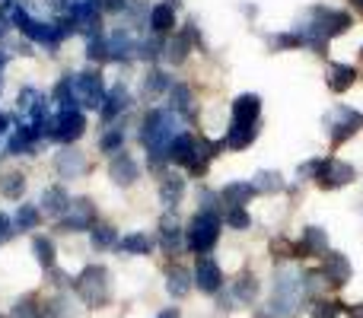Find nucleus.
<instances>
[{"label":"nucleus","instance_id":"42","mask_svg":"<svg viewBox=\"0 0 363 318\" xmlns=\"http://www.w3.org/2000/svg\"><path fill=\"white\" fill-rule=\"evenodd\" d=\"M303 287H306V296H315V302H319V290H325L328 280L322 277V271H309V274H303Z\"/></svg>","mask_w":363,"mask_h":318},{"label":"nucleus","instance_id":"38","mask_svg":"<svg viewBox=\"0 0 363 318\" xmlns=\"http://www.w3.org/2000/svg\"><path fill=\"white\" fill-rule=\"evenodd\" d=\"M144 93L147 96H160V93H169V74L166 70H150L144 80Z\"/></svg>","mask_w":363,"mask_h":318},{"label":"nucleus","instance_id":"12","mask_svg":"<svg viewBox=\"0 0 363 318\" xmlns=\"http://www.w3.org/2000/svg\"><path fill=\"white\" fill-rule=\"evenodd\" d=\"M319 271L328 280V287H345V283L351 280V261H347V255H341V251H328V255H322Z\"/></svg>","mask_w":363,"mask_h":318},{"label":"nucleus","instance_id":"54","mask_svg":"<svg viewBox=\"0 0 363 318\" xmlns=\"http://www.w3.org/2000/svg\"><path fill=\"white\" fill-rule=\"evenodd\" d=\"M347 318H363V302H357V306H347Z\"/></svg>","mask_w":363,"mask_h":318},{"label":"nucleus","instance_id":"45","mask_svg":"<svg viewBox=\"0 0 363 318\" xmlns=\"http://www.w3.org/2000/svg\"><path fill=\"white\" fill-rule=\"evenodd\" d=\"M341 315V302H332V300H319L313 306V318H338Z\"/></svg>","mask_w":363,"mask_h":318},{"label":"nucleus","instance_id":"9","mask_svg":"<svg viewBox=\"0 0 363 318\" xmlns=\"http://www.w3.org/2000/svg\"><path fill=\"white\" fill-rule=\"evenodd\" d=\"M83 131H86V118L77 108H61V115L55 118V134L51 137L61 140V144H74V140L83 137Z\"/></svg>","mask_w":363,"mask_h":318},{"label":"nucleus","instance_id":"34","mask_svg":"<svg viewBox=\"0 0 363 318\" xmlns=\"http://www.w3.org/2000/svg\"><path fill=\"white\" fill-rule=\"evenodd\" d=\"M32 251H35L38 264H42L45 271H51V268H55V242H51V239L35 236V239H32Z\"/></svg>","mask_w":363,"mask_h":318},{"label":"nucleus","instance_id":"36","mask_svg":"<svg viewBox=\"0 0 363 318\" xmlns=\"http://www.w3.org/2000/svg\"><path fill=\"white\" fill-rule=\"evenodd\" d=\"M150 239L144 236V232H131V236H125L118 242V249L121 251H128V255H147V251H150Z\"/></svg>","mask_w":363,"mask_h":318},{"label":"nucleus","instance_id":"7","mask_svg":"<svg viewBox=\"0 0 363 318\" xmlns=\"http://www.w3.org/2000/svg\"><path fill=\"white\" fill-rule=\"evenodd\" d=\"M96 223V204L89 198H74L67 207V213L61 217V229L64 232H83L93 229Z\"/></svg>","mask_w":363,"mask_h":318},{"label":"nucleus","instance_id":"14","mask_svg":"<svg viewBox=\"0 0 363 318\" xmlns=\"http://www.w3.org/2000/svg\"><path fill=\"white\" fill-rule=\"evenodd\" d=\"M328 255V236L319 226H306L303 239L296 242V258H322Z\"/></svg>","mask_w":363,"mask_h":318},{"label":"nucleus","instance_id":"19","mask_svg":"<svg viewBox=\"0 0 363 318\" xmlns=\"http://www.w3.org/2000/svg\"><path fill=\"white\" fill-rule=\"evenodd\" d=\"M252 194H255V191H252V185H245V181H230V185L220 188L217 198L226 204V210H233V207H245V204H249Z\"/></svg>","mask_w":363,"mask_h":318},{"label":"nucleus","instance_id":"27","mask_svg":"<svg viewBox=\"0 0 363 318\" xmlns=\"http://www.w3.org/2000/svg\"><path fill=\"white\" fill-rule=\"evenodd\" d=\"M160 245H163L166 255H176L182 249V229L176 220H163V223H160Z\"/></svg>","mask_w":363,"mask_h":318},{"label":"nucleus","instance_id":"1","mask_svg":"<svg viewBox=\"0 0 363 318\" xmlns=\"http://www.w3.org/2000/svg\"><path fill=\"white\" fill-rule=\"evenodd\" d=\"M354 25L351 13L345 10H328V6H315V10H309V19L296 29V35L303 38V45H309V48H315L319 55H325V42L335 35H341V32H347Z\"/></svg>","mask_w":363,"mask_h":318},{"label":"nucleus","instance_id":"16","mask_svg":"<svg viewBox=\"0 0 363 318\" xmlns=\"http://www.w3.org/2000/svg\"><path fill=\"white\" fill-rule=\"evenodd\" d=\"M191 283H194V274L188 268H182V264H169L166 268V290H169V296H176V300L188 296Z\"/></svg>","mask_w":363,"mask_h":318},{"label":"nucleus","instance_id":"33","mask_svg":"<svg viewBox=\"0 0 363 318\" xmlns=\"http://www.w3.org/2000/svg\"><path fill=\"white\" fill-rule=\"evenodd\" d=\"M38 220H42V210H38L35 204H23L16 210V220H13V226H16V232H26V229H35Z\"/></svg>","mask_w":363,"mask_h":318},{"label":"nucleus","instance_id":"22","mask_svg":"<svg viewBox=\"0 0 363 318\" xmlns=\"http://www.w3.org/2000/svg\"><path fill=\"white\" fill-rule=\"evenodd\" d=\"M191 42H194V29H185V32H176V35L166 42V57L169 64H182L191 51Z\"/></svg>","mask_w":363,"mask_h":318},{"label":"nucleus","instance_id":"58","mask_svg":"<svg viewBox=\"0 0 363 318\" xmlns=\"http://www.w3.org/2000/svg\"><path fill=\"white\" fill-rule=\"evenodd\" d=\"M354 4H357V6H363V0H354Z\"/></svg>","mask_w":363,"mask_h":318},{"label":"nucleus","instance_id":"49","mask_svg":"<svg viewBox=\"0 0 363 318\" xmlns=\"http://www.w3.org/2000/svg\"><path fill=\"white\" fill-rule=\"evenodd\" d=\"M271 251H274L277 258H296V245L287 242V239H274V242H271Z\"/></svg>","mask_w":363,"mask_h":318},{"label":"nucleus","instance_id":"21","mask_svg":"<svg viewBox=\"0 0 363 318\" xmlns=\"http://www.w3.org/2000/svg\"><path fill=\"white\" fill-rule=\"evenodd\" d=\"M354 80H357V70L351 67V64H332L328 67V89L332 93H347V89L354 86Z\"/></svg>","mask_w":363,"mask_h":318},{"label":"nucleus","instance_id":"18","mask_svg":"<svg viewBox=\"0 0 363 318\" xmlns=\"http://www.w3.org/2000/svg\"><path fill=\"white\" fill-rule=\"evenodd\" d=\"M67 207H70V198L61 185H51V188L42 191V210L48 213V217H64Z\"/></svg>","mask_w":363,"mask_h":318},{"label":"nucleus","instance_id":"29","mask_svg":"<svg viewBox=\"0 0 363 318\" xmlns=\"http://www.w3.org/2000/svg\"><path fill=\"white\" fill-rule=\"evenodd\" d=\"M194 140H198V137H191V134H179V137L172 140L169 159L179 162V166H188V162H191V157H194Z\"/></svg>","mask_w":363,"mask_h":318},{"label":"nucleus","instance_id":"11","mask_svg":"<svg viewBox=\"0 0 363 318\" xmlns=\"http://www.w3.org/2000/svg\"><path fill=\"white\" fill-rule=\"evenodd\" d=\"M194 287H198L201 293H220V287H223V271H220V264L213 261V258L204 255L194 264Z\"/></svg>","mask_w":363,"mask_h":318},{"label":"nucleus","instance_id":"59","mask_svg":"<svg viewBox=\"0 0 363 318\" xmlns=\"http://www.w3.org/2000/svg\"><path fill=\"white\" fill-rule=\"evenodd\" d=\"M360 57H363V48H360Z\"/></svg>","mask_w":363,"mask_h":318},{"label":"nucleus","instance_id":"41","mask_svg":"<svg viewBox=\"0 0 363 318\" xmlns=\"http://www.w3.org/2000/svg\"><path fill=\"white\" fill-rule=\"evenodd\" d=\"M13 318H42V306L35 302V296H23L13 306Z\"/></svg>","mask_w":363,"mask_h":318},{"label":"nucleus","instance_id":"35","mask_svg":"<svg viewBox=\"0 0 363 318\" xmlns=\"http://www.w3.org/2000/svg\"><path fill=\"white\" fill-rule=\"evenodd\" d=\"M233 293H236L239 302H245V306H249V302H255V296H258V280L252 274H242L236 280V287H233Z\"/></svg>","mask_w":363,"mask_h":318},{"label":"nucleus","instance_id":"51","mask_svg":"<svg viewBox=\"0 0 363 318\" xmlns=\"http://www.w3.org/2000/svg\"><path fill=\"white\" fill-rule=\"evenodd\" d=\"M10 236H13V220L6 217V213H0V242L10 239Z\"/></svg>","mask_w":363,"mask_h":318},{"label":"nucleus","instance_id":"8","mask_svg":"<svg viewBox=\"0 0 363 318\" xmlns=\"http://www.w3.org/2000/svg\"><path fill=\"white\" fill-rule=\"evenodd\" d=\"M325 125H328V134H332V147H341V144H345V140L351 137V134L363 125V115H357L354 108H345V106H341V108H335V112L328 115Z\"/></svg>","mask_w":363,"mask_h":318},{"label":"nucleus","instance_id":"43","mask_svg":"<svg viewBox=\"0 0 363 318\" xmlns=\"http://www.w3.org/2000/svg\"><path fill=\"white\" fill-rule=\"evenodd\" d=\"M121 144H125V134H121V127H112V131H108L106 137L99 140V150L102 153H118Z\"/></svg>","mask_w":363,"mask_h":318},{"label":"nucleus","instance_id":"44","mask_svg":"<svg viewBox=\"0 0 363 318\" xmlns=\"http://www.w3.org/2000/svg\"><path fill=\"white\" fill-rule=\"evenodd\" d=\"M226 223H230L233 229H249L252 217L245 213V207H233V210H226Z\"/></svg>","mask_w":363,"mask_h":318},{"label":"nucleus","instance_id":"20","mask_svg":"<svg viewBox=\"0 0 363 318\" xmlns=\"http://www.w3.org/2000/svg\"><path fill=\"white\" fill-rule=\"evenodd\" d=\"M182 198H185V178L176 172H169L163 178V185H160V200H163V207H179L182 204Z\"/></svg>","mask_w":363,"mask_h":318},{"label":"nucleus","instance_id":"5","mask_svg":"<svg viewBox=\"0 0 363 318\" xmlns=\"http://www.w3.org/2000/svg\"><path fill=\"white\" fill-rule=\"evenodd\" d=\"M220 239V217L217 213H194L191 223H188V249L198 251V255H207V251H213V245H217Z\"/></svg>","mask_w":363,"mask_h":318},{"label":"nucleus","instance_id":"6","mask_svg":"<svg viewBox=\"0 0 363 318\" xmlns=\"http://www.w3.org/2000/svg\"><path fill=\"white\" fill-rule=\"evenodd\" d=\"M354 181V166L341 159H315V185L335 191V188H345Z\"/></svg>","mask_w":363,"mask_h":318},{"label":"nucleus","instance_id":"26","mask_svg":"<svg viewBox=\"0 0 363 318\" xmlns=\"http://www.w3.org/2000/svg\"><path fill=\"white\" fill-rule=\"evenodd\" d=\"M32 147H35V134H32V125H16V131H13L10 144H6V153H32Z\"/></svg>","mask_w":363,"mask_h":318},{"label":"nucleus","instance_id":"48","mask_svg":"<svg viewBox=\"0 0 363 318\" xmlns=\"http://www.w3.org/2000/svg\"><path fill=\"white\" fill-rule=\"evenodd\" d=\"M38 102H42V93H35V89H23V93H19V112H32Z\"/></svg>","mask_w":363,"mask_h":318},{"label":"nucleus","instance_id":"50","mask_svg":"<svg viewBox=\"0 0 363 318\" xmlns=\"http://www.w3.org/2000/svg\"><path fill=\"white\" fill-rule=\"evenodd\" d=\"M96 6H102V10H112V13H125L128 6H131V0H93Z\"/></svg>","mask_w":363,"mask_h":318},{"label":"nucleus","instance_id":"46","mask_svg":"<svg viewBox=\"0 0 363 318\" xmlns=\"http://www.w3.org/2000/svg\"><path fill=\"white\" fill-rule=\"evenodd\" d=\"M86 57H89V61H108L106 42H102V38H89V45H86Z\"/></svg>","mask_w":363,"mask_h":318},{"label":"nucleus","instance_id":"57","mask_svg":"<svg viewBox=\"0 0 363 318\" xmlns=\"http://www.w3.org/2000/svg\"><path fill=\"white\" fill-rule=\"evenodd\" d=\"M61 4H67V6H74V4H77V0H61Z\"/></svg>","mask_w":363,"mask_h":318},{"label":"nucleus","instance_id":"53","mask_svg":"<svg viewBox=\"0 0 363 318\" xmlns=\"http://www.w3.org/2000/svg\"><path fill=\"white\" fill-rule=\"evenodd\" d=\"M6 32H10V16H6V13L0 10V38H4Z\"/></svg>","mask_w":363,"mask_h":318},{"label":"nucleus","instance_id":"37","mask_svg":"<svg viewBox=\"0 0 363 318\" xmlns=\"http://www.w3.org/2000/svg\"><path fill=\"white\" fill-rule=\"evenodd\" d=\"M55 102H61V108H74L77 102V89H74V76H61L55 86Z\"/></svg>","mask_w":363,"mask_h":318},{"label":"nucleus","instance_id":"15","mask_svg":"<svg viewBox=\"0 0 363 318\" xmlns=\"http://www.w3.org/2000/svg\"><path fill=\"white\" fill-rule=\"evenodd\" d=\"M262 115V99L255 93H245L233 102V125H258Z\"/></svg>","mask_w":363,"mask_h":318},{"label":"nucleus","instance_id":"24","mask_svg":"<svg viewBox=\"0 0 363 318\" xmlns=\"http://www.w3.org/2000/svg\"><path fill=\"white\" fill-rule=\"evenodd\" d=\"M106 51H108V57H112V61H128V57H131V51H138V45H134V38L121 29V32H115V35L106 42Z\"/></svg>","mask_w":363,"mask_h":318},{"label":"nucleus","instance_id":"3","mask_svg":"<svg viewBox=\"0 0 363 318\" xmlns=\"http://www.w3.org/2000/svg\"><path fill=\"white\" fill-rule=\"evenodd\" d=\"M176 115L166 112V108H157L144 118L140 125V140H144L147 153H150V166H160V159H169L172 140H176Z\"/></svg>","mask_w":363,"mask_h":318},{"label":"nucleus","instance_id":"40","mask_svg":"<svg viewBox=\"0 0 363 318\" xmlns=\"http://www.w3.org/2000/svg\"><path fill=\"white\" fill-rule=\"evenodd\" d=\"M138 55L144 57V61H157V57H163L166 55V42L163 38H147V42H140L138 45Z\"/></svg>","mask_w":363,"mask_h":318},{"label":"nucleus","instance_id":"4","mask_svg":"<svg viewBox=\"0 0 363 318\" xmlns=\"http://www.w3.org/2000/svg\"><path fill=\"white\" fill-rule=\"evenodd\" d=\"M74 287H77V293H80V300L93 309L108 306V300H112V280H108V271L99 268V264H89V268L74 280Z\"/></svg>","mask_w":363,"mask_h":318},{"label":"nucleus","instance_id":"52","mask_svg":"<svg viewBox=\"0 0 363 318\" xmlns=\"http://www.w3.org/2000/svg\"><path fill=\"white\" fill-rule=\"evenodd\" d=\"M51 277H55V283H57V287H64V283H70V277L64 274V271H57V268H51Z\"/></svg>","mask_w":363,"mask_h":318},{"label":"nucleus","instance_id":"56","mask_svg":"<svg viewBox=\"0 0 363 318\" xmlns=\"http://www.w3.org/2000/svg\"><path fill=\"white\" fill-rule=\"evenodd\" d=\"M4 127H6V118H4V115H0V134H4Z\"/></svg>","mask_w":363,"mask_h":318},{"label":"nucleus","instance_id":"28","mask_svg":"<svg viewBox=\"0 0 363 318\" xmlns=\"http://www.w3.org/2000/svg\"><path fill=\"white\" fill-rule=\"evenodd\" d=\"M255 137H258V125H233L230 134H226V147H233V150H245Z\"/></svg>","mask_w":363,"mask_h":318},{"label":"nucleus","instance_id":"23","mask_svg":"<svg viewBox=\"0 0 363 318\" xmlns=\"http://www.w3.org/2000/svg\"><path fill=\"white\" fill-rule=\"evenodd\" d=\"M128 106H131V96H128V89L118 83V86L106 96V102H102V121H112L115 115H121Z\"/></svg>","mask_w":363,"mask_h":318},{"label":"nucleus","instance_id":"32","mask_svg":"<svg viewBox=\"0 0 363 318\" xmlns=\"http://www.w3.org/2000/svg\"><path fill=\"white\" fill-rule=\"evenodd\" d=\"M0 194H4V198H10V200L23 198V194H26V175L23 172H6L4 178H0Z\"/></svg>","mask_w":363,"mask_h":318},{"label":"nucleus","instance_id":"31","mask_svg":"<svg viewBox=\"0 0 363 318\" xmlns=\"http://www.w3.org/2000/svg\"><path fill=\"white\" fill-rule=\"evenodd\" d=\"M252 191L255 194H277V191H284V178L277 172H258L255 178H252Z\"/></svg>","mask_w":363,"mask_h":318},{"label":"nucleus","instance_id":"47","mask_svg":"<svg viewBox=\"0 0 363 318\" xmlns=\"http://www.w3.org/2000/svg\"><path fill=\"white\" fill-rule=\"evenodd\" d=\"M64 306H70V302L64 300V296H57L51 306H45V315H48V318H70L74 312H70V309H64Z\"/></svg>","mask_w":363,"mask_h":318},{"label":"nucleus","instance_id":"30","mask_svg":"<svg viewBox=\"0 0 363 318\" xmlns=\"http://www.w3.org/2000/svg\"><path fill=\"white\" fill-rule=\"evenodd\" d=\"M169 112H179V115H185V118H194L191 89H188V86H172V93H169Z\"/></svg>","mask_w":363,"mask_h":318},{"label":"nucleus","instance_id":"25","mask_svg":"<svg viewBox=\"0 0 363 318\" xmlns=\"http://www.w3.org/2000/svg\"><path fill=\"white\" fill-rule=\"evenodd\" d=\"M172 25H176V13H172L169 4H157L150 10V29L157 32V35H166V32H172Z\"/></svg>","mask_w":363,"mask_h":318},{"label":"nucleus","instance_id":"55","mask_svg":"<svg viewBox=\"0 0 363 318\" xmlns=\"http://www.w3.org/2000/svg\"><path fill=\"white\" fill-rule=\"evenodd\" d=\"M157 318H179V309L172 306V309H163V312H160Z\"/></svg>","mask_w":363,"mask_h":318},{"label":"nucleus","instance_id":"13","mask_svg":"<svg viewBox=\"0 0 363 318\" xmlns=\"http://www.w3.org/2000/svg\"><path fill=\"white\" fill-rule=\"evenodd\" d=\"M108 175H112V181L115 185H121V188H131L134 181L140 178V166L134 162L131 153H125V150H118L112 157V162H108Z\"/></svg>","mask_w":363,"mask_h":318},{"label":"nucleus","instance_id":"2","mask_svg":"<svg viewBox=\"0 0 363 318\" xmlns=\"http://www.w3.org/2000/svg\"><path fill=\"white\" fill-rule=\"evenodd\" d=\"M306 300V287H303V274L290 268H281L274 274V293H271L268 306L262 318H296Z\"/></svg>","mask_w":363,"mask_h":318},{"label":"nucleus","instance_id":"10","mask_svg":"<svg viewBox=\"0 0 363 318\" xmlns=\"http://www.w3.org/2000/svg\"><path fill=\"white\" fill-rule=\"evenodd\" d=\"M74 89H77V102H83L86 108H96L106 102V86H102V76L96 70L93 74H77Z\"/></svg>","mask_w":363,"mask_h":318},{"label":"nucleus","instance_id":"17","mask_svg":"<svg viewBox=\"0 0 363 318\" xmlns=\"http://www.w3.org/2000/svg\"><path fill=\"white\" fill-rule=\"evenodd\" d=\"M55 169L61 178H80L86 172V157L80 150H61L55 159Z\"/></svg>","mask_w":363,"mask_h":318},{"label":"nucleus","instance_id":"39","mask_svg":"<svg viewBox=\"0 0 363 318\" xmlns=\"http://www.w3.org/2000/svg\"><path fill=\"white\" fill-rule=\"evenodd\" d=\"M93 245L96 249H112V245H118V229H115V226H93Z\"/></svg>","mask_w":363,"mask_h":318}]
</instances>
